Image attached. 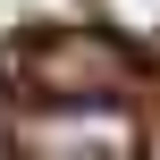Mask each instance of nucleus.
I'll list each match as a JSON object with an SVG mask.
<instances>
[{"label": "nucleus", "instance_id": "obj_1", "mask_svg": "<svg viewBox=\"0 0 160 160\" xmlns=\"http://www.w3.org/2000/svg\"><path fill=\"white\" fill-rule=\"evenodd\" d=\"M135 152V127L118 110H84V101H59V110H34L8 127V160H127Z\"/></svg>", "mask_w": 160, "mask_h": 160}, {"label": "nucleus", "instance_id": "obj_2", "mask_svg": "<svg viewBox=\"0 0 160 160\" xmlns=\"http://www.w3.org/2000/svg\"><path fill=\"white\" fill-rule=\"evenodd\" d=\"M17 76L34 84V93H59V101H101V93H118L127 84V59L110 51V42H93V34H34L25 51H17Z\"/></svg>", "mask_w": 160, "mask_h": 160}, {"label": "nucleus", "instance_id": "obj_3", "mask_svg": "<svg viewBox=\"0 0 160 160\" xmlns=\"http://www.w3.org/2000/svg\"><path fill=\"white\" fill-rule=\"evenodd\" d=\"M118 34H135V42H160V0H93Z\"/></svg>", "mask_w": 160, "mask_h": 160}, {"label": "nucleus", "instance_id": "obj_4", "mask_svg": "<svg viewBox=\"0 0 160 160\" xmlns=\"http://www.w3.org/2000/svg\"><path fill=\"white\" fill-rule=\"evenodd\" d=\"M152 160H160V143H152Z\"/></svg>", "mask_w": 160, "mask_h": 160}]
</instances>
